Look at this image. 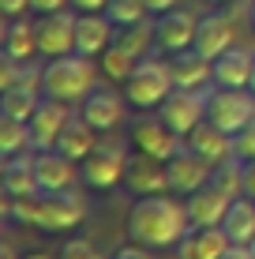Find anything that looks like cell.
Instances as JSON below:
<instances>
[{"label": "cell", "instance_id": "6da1fadb", "mask_svg": "<svg viewBox=\"0 0 255 259\" xmlns=\"http://www.w3.org/2000/svg\"><path fill=\"white\" fill-rule=\"evenodd\" d=\"M191 229L188 207L173 195H143L128 210V237L150 248H177L180 237Z\"/></svg>", "mask_w": 255, "mask_h": 259}, {"label": "cell", "instance_id": "7a4b0ae2", "mask_svg": "<svg viewBox=\"0 0 255 259\" xmlns=\"http://www.w3.org/2000/svg\"><path fill=\"white\" fill-rule=\"evenodd\" d=\"M94 87H98V68L90 64V57L68 53V57H57L41 68V94L57 98L64 105H83Z\"/></svg>", "mask_w": 255, "mask_h": 259}, {"label": "cell", "instance_id": "3957f363", "mask_svg": "<svg viewBox=\"0 0 255 259\" xmlns=\"http://www.w3.org/2000/svg\"><path fill=\"white\" fill-rule=\"evenodd\" d=\"M173 91H177L173 68L165 64V60H158V57H143L131 68V75L124 79V98L135 109H162V102Z\"/></svg>", "mask_w": 255, "mask_h": 259}, {"label": "cell", "instance_id": "277c9868", "mask_svg": "<svg viewBox=\"0 0 255 259\" xmlns=\"http://www.w3.org/2000/svg\"><path fill=\"white\" fill-rule=\"evenodd\" d=\"M86 218V199L83 192L68 188V192H41L38 195V210H34V226L45 233H64V229L83 226Z\"/></svg>", "mask_w": 255, "mask_h": 259}, {"label": "cell", "instance_id": "5b68a950", "mask_svg": "<svg viewBox=\"0 0 255 259\" xmlns=\"http://www.w3.org/2000/svg\"><path fill=\"white\" fill-rule=\"evenodd\" d=\"M128 150L120 147V143H113V139H105L98 143V147L90 150V154L83 158V181H86V188H94V192H109V188H117V184H124V173H128Z\"/></svg>", "mask_w": 255, "mask_h": 259}, {"label": "cell", "instance_id": "8992f818", "mask_svg": "<svg viewBox=\"0 0 255 259\" xmlns=\"http://www.w3.org/2000/svg\"><path fill=\"white\" fill-rule=\"evenodd\" d=\"M251 117H255V94L248 91V87H218V91H210L207 120L218 124L222 132L236 136Z\"/></svg>", "mask_w": 255, "mask_h": 259}, {"label": "cell", "instance_id": "52a82bcc", "mask_svg": "<svg viewBox=\"0 0 255 259\" xmlns=\"http://www.w3.org/2000/svg\"><path fill=\"white\" fill-rule=\"evenodd\" d=\"M207 109H210V94H207V91H184V87H177V91L162 102L158 117L169 124L177 136L188 139L191 132L207 120Z\"/></svg>", "mask_w": 255, "mask_h": 259}, {"label": "cell", "instance_id": "ba28073f", "mask_svg": "<svg viewBox=\"0 0 255 259\" xmlns=\"http://www.w3.org/2000/svg\"><path fill=\"white\" fill-rule=\"evenodd\" d=\"M165 173H169V192L177 195H191L199 188H207L210 177H214V165L207 158H199L191 147H180L177 154L165 162Z\"/></svg>", "mask_w": 255, "mask_h": 259}, {"label": "cell", "instance_id": "9c48e42d", "mask_svg": "<svg viewBox=\"0 0 255 259\" xmlns=\"http://www.w3.org/2000/svg\"><path fill=\"white\" fill-rule=\"evenodd\" d=\"M75 19H79V15H68V12L41 15V23L34 26V34H38V53H41V57L57 60V57L75 53Z\"/></svg>", "mask_w": 255, "mask_h": 259}, {"label": "cell", "instance_id": "30bf717a", "mask_svg": "<svg viewBox=\"0 0 255 259\" xmlns=\"http://www.w3.org/2000/svg\"><path fill=\"white\" fill-rule=\"evenodd\" d=\"M180 139H184V136H177V132H173L162 117H158V120H139V124H131V147H135L139 154L158 158V162H169V158L184 147Z\"/></svg>", "mask_w": 255, "mask_h": 259}, {"label": "cell", "instance_id": "8fae6325", "mask_svg": "<svg viewBox=\"0 0 255 259\" xmlns=\"http://www.w3.org/2000/svg\"><path fill=\"white\" fill-rule=\"evenodd\" d=\"M195 30H199V19L184 8H173V12L158 15L154 23V41L162 46L165 53H184L195 46Z\"/></svg>", "mask_w": 255, "mask_h": 259}, {"label": "cell", "instance_id": "7c38bea8", "mask_svg": "<svg viewBox=\"0 0 255 259\" xmlns=\"http://www.w3.org/2000/svg\"><path fill=\"white\" fill-rule=\"evenodd\" d=\"M124 188L135 192L139 199H143V195H165V192H169V173H165V162H158V158H150V154L128 158Z\"/></svg>", "mask_w": 255, "mask_h": 259}, {"label": "cell", "instance_id": "4fadbf2b", "mask_svg": "<svg viewBox=\"0 0 255 259\" xmlns=\"http://www.w3.org/2000/svg\"><path fill=\"white\" fill-rule=\"evenodd\" d=\"M68 105L64 102H57V98H45V102L38 105V113H34L30 120V147L34 150H53L57 147V139H60V132H64V124H68Z\"/></svg>", "mask_w": 255, "mask_h": 259}, {"label": "cell", "instance_id": "5bb4252c", "mask_svg": "<svg viewBox=\"0 0 255 259\" xmlns=\"http://www.w3.org/2000/svg\"><path fill=\"white\" fill-rule=\"evenodd\" d=\"M117 26L105 12H90V15H79L75 19V53L79 57H101L105 49L113 46V38H117Z\"/></svg>", "mask_w": 255, "mask_h": 259}, {"label": "cell", "instance_id": "9a60e30c", "mask_svg": "<svg viewBox=\"0 0 255 259\" xmlns=\"http://www.w3.org/2000/svg\"><path fill=\"white\" fill-rule=\"evenodd\" d=\"M188 147L195 150L199 158H207L214 169L236 158V139L229 136V132H222L218 124H210V120H203V124L188 136Z\"/></svg>", "mask_w": 255, "mask_h": 259}, {"label": "cell", "instance_id": "2e32d148", "mask_svg": "<svg viewBox=\"0 0 255 259\" xmlns=\"http://www.w3.org/2000/svg\"><path fill=\"white\" fill-rule=\"evenodd\" d=\"M79 162L72 158H64L60 150H41L38 158H34V173H38V188L41 192H68L75 188L79 181Z\"/></svg>", "mask_w": 255, "mask_h": 259}, {"label": "cell", "instance_id": "e0dca14e", "mask_svg": "<svg viewBox=\"0 0 255 259\" xmlns=\"http://www.w3.org/2000/svg\"><path fill=\"white\" fill-rule=\"evenodd\" d=\"M229 244L233 240L225 237L222 226H191L180 237L177 252H180V259H222L229 252Z\"/></svg>", "mask_w": 255, "mask_h": 259}, {"label": "cell", "instance_id": "ac0fdd59", "mask_svg": "<svg viewBox=\"0 0 255 259\" xmlns=\"http://www.w3.org/2000/svg\"><path fill=\"white\" fill-rule=\"evenodd\" d=\"M229 203H233V195L222 192L214 181H210L207 188L191 192L184 207H188V222H191V226H222V222H225V210H229Z\"/></svg>", "mask_w": 255, "mask_h": 259}, {"label": "cell", "instance_id": "d6986e66", "mask_svg": "<svg viewBox=\"0 0 255 259\" xmlns=\"http://www.w3.org/2000/svg\"><path fill=\"white\" fill-rule=\"evenodd\" d=\"M124 105H128V98H120L117 91L94 87V91L86 94V102H83V117L90 120L98 132H113L120 120H124Z\"/></svg>", "mask_w": 255, "mask_h": 259}, {"label": "cell", "instance_id": "ffe728a7", "mask_svg": "<svg viewBox=\"0 0 255 259\" xmlns=\"http://www.w3.org/2000/svg\"><path fill=\"white\" fill-rule=\"evenodd\" d=\"M169 68H173V83L184 87V91H207V79L214 75V60L203 57L199 49L173 53Z\"/></svg>", "mask_w": 255, "mask_h": 259}, {"label": "cell", "instance_id": "44dd1931", "mask_svg": "<svg viewBox=\"0 0 255 259\" xmlns=\"http://www.w3.org/2000/svg\"><path fill=\"white\" fill-rule=\"evenodd\" d=\"M251 71H255V53L233 46L214 60V83L218 87H251Z\"/></svg>", "mask_w": 255, "mask_h": 259}, {"label": "cell", "instance_id": "7402d4cb", "mask_svg": "<svg viewBox=\"0 0 255 259\" xmlns=\"http://www.w3.org/2000/svg\"><path fill=\"white\" fill-rule=\"evenodd\" d=\"M233 19L229 15H207V19H199V30H195V46L191 49H199L203 57L210 60H218L225 49H233Z\"/></svg>", "mask_w": 255, "mask_h": 259}, {"label": "cell", "instance_id": "603a6c76", "mask_svg": "<svg viewBox=\"0 0 255 259\" xmlns=\"http://www.w3.org/2000/svg\"><path fill=\"white\" fill-rule=\"evenodd\" d=\"M94 132H98V128H94L83 113H79V117H68V124H64V132H60V139H57V147H53V150H60V154L72 158V162H83V158L98 147Z\"/></svg>", "mask_w": 255, "mask_h": 259}, {"label": "cell", "instance_id": "cb8c5ba5", "mask_svg": "<svg viewBox=\"0 0 255 259\" xmlns=\"http://www.w3.org/2000/svg\"><path fill=\"white\" fill-rule=\"evenodd\" d=\"M38 173H34V158L30 154H15L4 158V195L23 199V195H38Z\"/></svg>", "mask_w": 255, "mask_h": 259}, {"label": "cell", "instance_id": "d4e9b609", "mask_svg": "<svg viewBox=\"0 0 255 259\" xmlns=\"http://www.w3.org/2000/svg\"><path fill=\"white\" fill-rule=\"evenodd\" d=\"M222 229H225V237H229L233 244H251L255 240V203H251V195H236L229 203Z\"/></svg>", "mask_w": 255, "mask_h": 259}, {"label": "cell", "instance_id": "484cf974", "mask_svg": "<svg viewBox=\"0 0 255 259\" xmlns=\"http://www.w3.org/2000/svg\"><path fill=\"white\" fill-rule=\"evenodd\" d=\"M38 91H41L38 83H19V87H12V91H0V113H4V117H15V120H30L34 113H38V105H41Z\"/></svg>", "mask_w": 255, "mask_h": 259}, {"label": "cell", "instance_id": "4316f807", "mask_svg": "<svg viewBox=\"0 0 255 259\" xmlns=\"http://www.w3.org/2000/svg\"><path fill=\"white\" fill-rule=\"evenodd\" d=\"M34 53H38V34H34V26L23 19H8L4 26V57H12V60H30Z\"/></svg>", "mask_w": 255, "mask_h": 259}, {"label": "cell", "instance_id": "83f0119b", "mask_svg": "<svg viewBox=\"0 0 255 259\" xmlns=\"http://www.w3.org/2000/svg\"><path fill=\"white\" fill-rule=\"evenodd\" d=\"M30 147V124L15 120V117H0V154L15 158Z\"/></svg>", "mask_w": 255, "mask_h": 259}, {"label": "cell", "instance_id": "f1b7e54d", "mask_svg": "<svg viewBox=\"0 0 255 259\" xmlns=\"http://www.w3.org/2000/svg\"><path fill=\"white\" fill-rule=\"evenodd\" d=\"M150 38H154V30L146 26V19L143 23H131V26H120V34L113 41H117L124 53H131L135 60H143L146 57V49H150Z\"/></svg>", "mask_w": 255, "mask_h": 259}, {"label": "cell", "instance_id": "f546056e", "mask_svg": "<svg viewBox=\"0 0 255 259\" xmlns=\"http://www.w3.org/2000/svg\"><path fill=\"white\" fill-rule=\"evenodd\" d=\"M98 60H101V75H105V79H113V83H124V79L131 75V68L139 64L131 53H124V49L117 46V41H113V46L105 49Z\"/></svg>", "mask_w": 255, "mask_h": 259}, {"label": "cell", "instance_id": "4dcf8cb0", "mask_svg": "<svg viewBox=\"0 0 255 259\" xmlns=\"http://www.w3.org/2000/svg\"><path fill=\"white\" fill-rule=\"evenodd\" d=\"M105 15L113 19V26H131V23H143L146 19V0H109L105 4Z\"/></svg>", "mask_w": 255, "mask_h": 259}, {"label": "cell", "instance_id": "1f68e13d", "mask_svg": "<svg viewBox=\"0 0 255 259\" xmlns=\"http://www.w3.org/2000/svg\"><path fill=\"white\" fill-rule=\"evenodd\" d=\"M233 139H236V158H240V162H255V117L244 124Z\"/></svg>", "mask_w": 255, "mask_h": 259}, {"label": "cell", "instance_id": "d6a6232c", "mask_svg": "<svg viewBox=\"0 0 255 259\" xmlns=\"http://www.w3.org/2000/svg\"><path fill=\"white\" fill-rule=\"evenodd\" d=\"M60 259H105V255H101V248H98V244H90V240L75 237V240H68V244H64Z\"/></svg>", "mask_w": 255, "mask_h": 259}, {"label": "cell", "instance_id": "836d02e7", "mask_svg": "<svg viewBox=\"0 0 255 259\" xmlns=\"http://www.w3.org/2000/svg\"><path fill=\"white\" fill-rule=\"evenodd\" d=\"M68 4H72V0H30V12H38V15H53V12H64Z\"/></svg>", "mask_w": 255, "mask_h": 259}, {"label": "cell", "instance_id": "e575fe53", "mask_svg": "<svg viewBox=\"0 0 255 259\" xmlns=\"http://www.w3.org/2000/svg\"><path fill=\"white\" fill-rule=\"evenodd\" d=\"M0 12H4L8 19H19L23 12H30V0H0Z\"/></svg>", "mask_w": 255, "mask_h": 259}, {"label": "cell", "instance_id": "d590c367", "mask_svg": "<svg viewBox=\"0 0 255 259\" xmlns=\"http://www.w3.org/2000/svg\"><path fill=\"white\" fill-rule=\"evenodd\" d=\"M105 4L109 0H72V8L79 15H90V12H105Z\"/></svg>", "mask_w": 255, "mask_h": 259}, {"label": "cell", "instance_id": "8d00e7d4", "mask_svg": "<svg viewBox=\"0 0 255 259\" xmlns=\"http://www.w3.org/2000/svg\"><path fill=\"white\" fill-rule=\"evenodd\" d=\"M180 0H146V12L150 15H165V12H173Z\"/></svg>", "mask_w": 255, "mask_h": 259}, {"label": "cell", "instance_id": "74e56055", "mask_svg": "<svg viewBox=\"0 0 255 259\" xmlns=\"http://www.w3.org/2000/svg\"><path fill=\"white\" fill-rule=\"evenodd\" d=\"M113 259H150V252H146L143 244H131V248H120Z\"/></svg>", "mask_w": 255, "mask_h": 259}, {"label": "cell", "instance_id": "f35d334b", "mask_svg": "<svg viewBox=\"0 0 255 259\" xmlns=\"http://www.w3.org/2000/svg\"><path fill=\"white\" fill-rule=\"evenodd\" d=\"M244 195L255 199V162H244Z\"/></svg>", "mask_w": 255, "mask_h": 259}, {"label": "cell", "instance_id": "ab89813d", "mask_svg": "<svg viewBox=\"0 0 255 259\" xmlns=\"http://www.w3.org/2000/svg\"><path fill=\"white\" fill-rule=\"evenodd\" d=\"M222 259H255V252L248 244H229V252H225Z\"/></svg>", "mask_w": 255, "mask_h": 259}, {"label": "cell", "instance_id": "60d3db41", "mask_svg": "<svg viewBox=\"0 0 255 259\" xmlns=\"http://www.w3.org/2000/svg\"><path fill=\"white\" fill-rule=\"evenodd\" d=\"M0 259H23V255L15 252V244H12V240H0Z\"/></svg>", "mask_w": 255, "mask_h": 259}, {"label": "cell", "instance_id": "b9f144b4", "mask_svg": "<svg viewBox=\"0 0 255 259\" xmlns=\"http://www.w3.org/2000/svg\"><path fill=\"white\" fill-rule=\"evenodd\" d=\"M23 259H53V255H45V252H30V255H23Z\"/></svg>", "mask_w": 255, "mask_h": 259}, {"label": "cell", "instance_id": "7bdbcfd3", "mask_svg": "<svg viewBox=\"0 0 255 259\" xmlns=\"http://www.w3.org/2000/svg\"><path fill=\"white\" fill-rule=\"evenodd\" d=\"M248 91H251V94H255V71H251V87H248Z\"/></svg>", "mask_w": 255, "mask_h": 259}, {"label": "cell", "instance_id": "ee69618b", "mask_svg": "<svg viewBox=\"0 0 255 259\" xmlns=\"http://www.w3.org/2000/svg\"><path fill=\"white\" fill-rule=\"evenodd\" d=\"M210 4H229V0H210Z\"/></svg>", "mask_w": 255, "mask_h": 259}, {"label": "cell", "instance_id": "f6af8a7d", "mask_svg": "<svg viewBox=\"0 0 255 259\" xmlns=\"http://www.w3.org/2000/svg\"><path fill=\"white\" fill-rule=\"evenodd\" d=\"M251 23H255V4H251Z\"/></svg>", "mask_w": 255, "mask_h": 259}, {"label": "cell", "instance_id": "bcb514c9", "mask_svg": "<svg viewBox=\"0 0 255 259\" xmlns=\"http://www.w3.org/2000/svg\"><path fill=\"white\" fill-rule=\"evenodd\" d=\"M248 248H251V252H255V240H251V244H248Z\"/></svg>", "mask_w": 255, "mask_h": 259}]
</instances>
